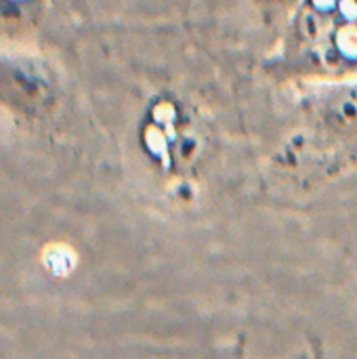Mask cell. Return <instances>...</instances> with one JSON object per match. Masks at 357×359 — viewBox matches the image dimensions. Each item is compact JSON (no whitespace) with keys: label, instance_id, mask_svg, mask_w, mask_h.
I'll return each mask as SVG.
<instances>
[{"label":"cell","instance_id":"1","mask_svg":"<svg viewBox=\"0 0 357 359\" xmlns=\"http://www.w3.org/2000/svg\"><path fill=\"white\" fill-rule=\"evenodd\" d=\"M322 116L328 126L337 130H356L357 128V86L339 88L326 101Z\"/></svg>","mask_w":357,"mask_h":359},{"label":"cell","instance_id":"2","mask_svg":"<svg viewBox=\"0 0 357 359\" xmlns=\"http://www.w3.org/2000/svg\"><path fill=\"white\" fill-rule=\"evenodd\" d=\"M267 2H271V4H284V2H290V0H267Z\"/></svg>","mask_w":357,"mask_h":359}]
</instances>
